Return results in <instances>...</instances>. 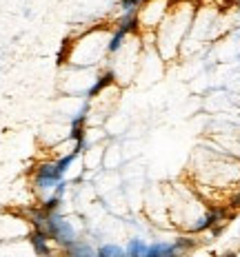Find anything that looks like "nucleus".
<instances>
[{
    "mask_svg": "<svg viewBox=\"0 0 240 257\" xmlns=\"http://www.w3.org/2000/svg\"><path fill=\"white\" fill-rule=\"evenodd\" d=\"M125 250L129 257H147L149 244H145V239H140V237H131Z\"/></svg>",
    "mask_w": 240,
    "mask_h": 257,
    "instance_id": "6e6552de",
    "label": "nucleus"
},
{
    "mask_svg": "<svg viewBox=\"0 0 240 257\" xmlns=\"http://www.w3.org/2000/svg\"><path fill=\"white\" fill-rule=\"evenodd\" d=\"M65 250H67V255H73V257H94V255H98V250H96L92 244L85 242V239L71 242L69 246H65Z\"/></svg>",
    "mask_w": 240,
    "mask_h": 257,
    "instance_id": "0eeeda50",
    "label": "nucleus"
},
{
    "mask_svg": "<svg viewBox=\"0 0 240 257\" xmlns=\"http://www.w3.org/2000/svg\"><path fill=\"white\" fill-rule=\"evenodd\" d=\"M176 246H178L180 255H183V253H187V250H194L196 248V239H191V237H178V239H176Z\"/></svg>",
    "mask_w": 240,
    "mask_h": 257,
    "instance_id": "ddd939ff",
    "label": "nucleus"
},
{
    "mask_svg": "<svg viewBox=\"0 0 240 257\" xmlns=\"http://www.w3.org/2000/svg\"><path fill=\"white\" fill-rule=\"evenodd\" d=\"M236 191H240V182H238V189H236Z\"/></svg>",
    "mask_w": 240,
    "mask_h": 257,
    "instance_id": "4468645a",
    "label": "nucleus"
},
{
    "mask_svg": "<svg viewBox=\"0 0 240 257\" xmlns=\"http://www.w3.org/2000/svg\"><path fill=\"white\" fill-rule=\"evenodd\" d=\"M145 3L147 0H120V9L122 14H136Z\"/></svg>",
    "mask_w": 240,
    "mask_h": 257,
    "instance_id": "f8f14e48",
    "label": "nucleus"
},
{
    "mask_svg": "<svg viewBox=\"0 0 240 257\" xmlns=\"http://www.w3.org/2000/svg\"><path fill=\"white\" fill-rule=\"evenodd\" d=\"M62 180H65V175L60 173L56 162H40V164H36V169H34L31 184H34V191L38 193V195L47 197V195H51L53 189L58 186V182H62Z\"/></svg>",
    "mask_w": 240,
    "mask_h": 257,
    "instance_id": "f257e3e1",
    "label": "nucleus"
},
{
    "mask_svg": "<svg viewBox=\"0 0 240 257\" xmlns=\"http://www.w3.org/2000/svg\"><path fill=\"white\" fill-rule=\"evenodd\" d=\"M114 82H116V73L111 71V69H107V71H103V73L98 76V80L94 82V87L87 91V98H89V100H94L96 95H100L107 87H111Z\"/></svg>",
    "mask_w": 240,
    "mask_h": 257,
    "instance_id": "39448f33",
    "label": "nucleus"
},
{
    "mask_svg": "<svg viewBox=\"0 0 240 257\" xmlns=\"http://www.w3.org/2000/svg\"><path fill=\"white\" fill-rule=\"evenodd\" d=\"M87 117H89V104H85L76 113V117L71 120V126H69V138H71V140H85V136H87V133H85Z\"/></svg>",
    "mask_w": 240,
    "mask_h": 257,
    "instance_id": "7ed1b4c3",
    "label": "nucleus"
},
{
    "mask_svg": "<svg viewBox=\"0 0 240 257\" xmlns=\"http://www.w3.org/2000/svg\"><path fill=\"white\" fill-rule=\"evenodd\" d=\"M80 155V151H76V149H71L67 155H62L60 160H56V164H58V169H60V173L62 175H67L69 173V169H71V164H73V160H76Z\"/></svg>",
    "mask_w": 240,
    "mask_h": 257,
    "instance_id": "9d476101",
    "label": "nucleus"
},
{
    "mask_svg": "<svg viewBox=\"0 0 240 257\" xmlns=\"http://www.w3.org/2000/svg\"><path fill=\"white\" fill-rule=\"evenodd\" d=\"M98 255L100 257H122V255H127V250L118 244H105L98 248Z\"/></svg>",
    "mask_w": 240,
    "mask_h": 257,
    "instance_id": "9b49d317",
    "label": "nucleus"
},
{
    "mask_svg": "<svg viewBox=\"0 0 240 257\" xmlns=\"http://www.w3.org/2000/svg\"><path fill=\"white\" fill-rule=\"evenodd\" d=\"M127 31H122V29H116L114 31V36L109 38V45H107V53H118L122 49V45H125V40H127Z\"/></svg>",
    "mask_w": 240,
    "mask_h": 257,
    "instance_id": "1a4fd4ad",
    "label": "nucleus"
},
{
    "mask_svg": "<svg viewBox=\"0 0 240 257\" xmlns=\"http://www.w3.org/2000/svg\"><path fill=\"white\" fill-rule=\"evenodd\" d=\"M45 231L49 233V237H51L58 246H62V248L78 239L76 226H73V224L69 222L67 217H62L58 211L47 213V226H45Z\"/></svg>",
    "mask_w": 240,
    "mask_h": 257,
    "instance_id": "f03ea898",
    "label": "nucleus"
},
{
    "mask_svg": "<svg viewBox=\"0 0 240 257\" xmlns=\"http://www.w3.org/2000/svg\"><path fill=\"white\" fill-rule=\"evenodd\" d=\"M174 255H180L176 242H153L149 244L147 250V257H174Z\"/></svg>",
    "mask_w": 240,
    "mask_h": 257,
    "instance_id": "423d86ee",
    "label": "nucleus"
},
{
    "mask_svg": "<svg viewBox=\"0 0 240 257\" xmlns=\"http://www.w3.org/2000/svg\"><path fill=\"white\" fill-rule=\"evenodd\" d=\"M29 242L34 246L36 255H49L51 253V242L53 239L49 237V233L47 231H40V228H34L29 235Z\"/></svg>",
    "mask_w": 240,
    "mask_h": 257,
    "instance_id": "20e7f679",
    "label": "nucleus"
}]
</instances>
